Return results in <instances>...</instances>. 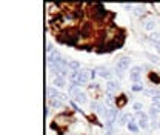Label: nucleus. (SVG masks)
Returning <instances> with one entry per match:
<instances>
[{
  "label": "nucleus",
  "instance_id": "a878e982",
  "mask_svg": "<svg viewBox=\"0 0 160 135\" xmlns=\"http://www.w3.org/2000/svg\"><path fill=\"white\" fill-rule=\"evenodd\" d=\"M125 103H126V98H125V95H123L122 98H120V100H119V104H120V106H123Z\"/></svg>",
  "mask_w": 160,
  "mask_h": 135
},
{
  "label": "nucleus",
  "instance_id": "423d86ee",
  "mask_svg": "<svg viewBox=\"0 0 160 135\" xmlns=\"http://www.w3.org/2000/svg\"><path fill=\"white\" fill-rule=\"evenodd\" d=\"M96 72L99 74L100 77L108 78V80H109V78H111V75H112V74H111L108 69H106V68H103V66H97V68H96Z\"/></svg>",
  "mask_w": 160,
  "mask_h": 135
},
{
  "label": "nucleus",
  "instance_id": "c756f323",
  "mask_svg": "<svg viewBox=\"0 0 160 135\" xmlns=\"http://www.w3.org/2000/svg\"><path fill=\"white\" fill-rule=\"evenodd\" d=\"M159 127H160V123H159Z\"/></svg>",
  "mask_w": 160,
  "mask_h": 135
},
{
  "label": "nucleus",
  "instance_id": "a211bd4d",
  "mask_svg": "<svg viewBox=\"0 0 160 135\" xmlns=\"http://www.w3.org/2000/svg\"><path fill=\"white\" fill-rule=\"evenodd\" d=\"M145 55L148 57V58L151 60V62H152V63H156V65H159V63H160V60H159V57H156V55H152V54H149V52H146Z\"/></svg>",
  "mask_w": 160,
  "mask_h": 135
},
{
  "label": "nucleus",
  "instance_id": "20e7f679",
  "mask_svg": "<svg viewBox=\"0 0 160 135\" xmlns=\"http://www.w3.org/2000/svg\"><path fill=\"white\" fill-rule=\"evenodd\" d=\"M119 87H120V83L117 82V80H108V82H106V85H105L106 92H109V94L117 92V91H119Z\"/></svg>",
  "mask_w": 160,
  "mask_h": 135
},
{
  "label": "nucleus",
  "instance_id": "4468645a",
  "mask_svg": "<svg viewBox=\"0 0 160 135\" xmlns=\"http://www.w3.org/2000/svg\"><path fill=\"white\" fill-rule=\"evenodd\" d=\"M48 101H49V106L51 107H62L63 106V103L59 98H52V100H48Z\"/></svg>",
  "mask_w": 160,
  "mask_h": 135
},
{
  "label": "nucleus",
  "instance_id": "ddd939ff",
  "mask_svg": "<svg viewBox=\"0 0 160 135\" xmlns=\"http://www.w3.org/2000/svg\"><path fill=\"white\" fill-rule=\"evenodd\" d=\"M68 68H69L71 71H80V63L77 62V60H71Z\"/></svg>",
  "mask_w": 160,
  "mask_h": 135
},
{
  "label": "nucleus",
  "instance_id": "6e6552de",
  "mask_svg": "<svg viewBox=\"0 0 160 135\" xmlns=\"http://www.w3.org/2000/svg\"><path fill=\"white\" fill-rule=\"evenodd\" d=\"M129 120H131V115H129V114H120V117H119V126L128 124Z\"/></svg>",
  "mask_w": 160,
  "mask_h": 135
},
{
  "label": "nucleus",
  "instance_id": "f3484780",
  "mask_svg": "<svg viewBox=\"0 0 160 135\" xmlns=\"http://www.w3.org/2000/svg\"><path fill=\"white\" fill-rule=\"evenodd\" d=\"M159 112H160V111L157 109L156 106H151V107H149V111H148V115L152 117V118H156V117L159 115Z\"/></svg>",
  "mask_w": 160,
  "mask_h": 135
},
{
  "label": "nucleus",
  "instance_id": "1a4fd4ad",
  "mask_svg": "<svg viewBox=\"0 0 160 135\" xmlns=\"http://www.w3.org/2000/svg\"><path fill=\"white\" fill-rule=\"evenodd\" d=\"M52 83H54L57 87H65V86H66V78H65V77H60V75H57V77H54V80H52Z\"/></svg>",
  "mask_w": 160,
  "mask_h": 135
},
{
  "label": "nucleus",
  "instance_id": "393cba45",
  "mask_svg": "<svg viewBox=\"0 0 160 135\" xmlns=\"http://www.w3.org/2000/svg\"><path fill=\"white\" fill-rule=\"evenodd\" d=\"M151 126H152V129H156V127H159L157 120H152V121H151Z\"/></svg>",
  "mask_w": 160,
  "mask_h": 135
},
{
  "label": "nucleus",
  "instance_id": "cd10ccee",
  "mask_svg": "<svg viewBox=\"0 0 160 135\" xmlns=\"http://www.w3.org/2000/svg\"><path fill=\"white\" fill-rule=\"evenodd\" d=\"M59 100H65L66 98V95H65V94H59V97H57Z\"/></svg>",
  "mask_w": 160,
  "mask_h": 135
},
{
  "label": "nucleus",
  "instance_id": "5701e85b",
  "mask_svg": "<svg viewBox=\"0 0 160 135\" xmlns=\"http://www.w3.org/2000/svg\"><path fill=\"white\" fill-rule=\"evenodd\" d=\"M132 91H134V92H140V91H143V86L140 83H134V85H132Z\"/></svg>",
  "mask_w": 160,
  "mask_h": 135
},
{
  "label": "nucleus",
  "instance_id": "aec40b11",
  "mask_svg": "<svg viewBox=\"0 0 160 135\" xmlns=\"http://www.w3.org/2000/svg\"><path fill=\"white\" fill-rule=\"evenodd\" d=\"M132 109H134L136 112H142V109H143V104L140 103V101H136V103L132 104Z\"/></svg>",
  "mask_w": 160,
  "mask_h": 135
},
{
  "label": "nucleus",
  "instance_id": "bb28decb",
  "mask_svg": "<svg viewBox=\"0 0 160 135\" xmlns=\"http://www.w3.org/2000/svg\"><path fill=\"white\" fill-rule=\"evenodd\" d=\"M154 46L157 48V51L160 52V40H159V42H154Z\"/></svg>",
  "mask_w": 160,
  "mask_h": 135
},
{
  "label": "nucleus",
  "instance_id": "39448f33",
  "mask_svg": "<svg viewBox=\"0 0 160 135\" xmlns=\"http://www.w3.org/2000/svg\"><path fill=\"white\" fill-rule=\"evenodd\" d=\"M117 109H114V107H108V111H106V115H105V120L106 121H112V123H114V121L117 120Z\"/></svg>",
  "mask_w": 160,
  "mask_h": 135
},
{
  "label": "nucleus",
  "instance_id": "9d476101",
  "mask_svg": "<svg viewBox=\"0 0 160 135\" xmlns=\"http://www.w3.org/2000/svg\"><path fill=\"white\" fill-rule=\"evenodd\" d=\"M143 28H145L146 31H154V28H156V20H152V18H148V20H146V22H145Z\"/></svg>",
  "mask_w": 160,
  "mask_h": 135
},
{
  "label": "nucleus",
  "instance_id": "2eb2a0df",
  "mask_svg": "<svg viewBox=\"0 0 160 135\" xmlns=\"http://www.w3.org/2000/svg\"><path fill=\"white\" fill-rule=\"evenodd\" d=\"M106 103H108V106L109 107H114V95L112 94H109V92H106Z\"/></svg>",
  "mask_w": 160,
  "mask_h": 135
},
{
  "label": "nucleus",
  "instance_id": "f03ea898",
  "mask_svg": "<svg viewBox=\"0 0 160 135\" xmlns=\"http://www.w3.org/2000/svg\"><path fill=\"white\" fill-rule=\"evenodd\" d=\"M140 77H142V68L140 66H134L129 71V80L134 83H140Z\"/></svg>",
  "mask_w": 160,
  "mask_h": 135
},
{
  "label": "nucleus",
  "instance_id": "7ed1b4c3",
  "mask_svg": "<svg viewBox=\"0 0 160 135\" xmlns=\"http://www.w3.org/2000/svg\"><path fill=\"white\" fill-rule=\"evenodd\" d=\"M91 80V69H82L80 71V77H79V85L83 86Z\"/></svg>",
  "mask_w": 160,
  "mask_h": 135
},
{
  "label": "nucleus",
  "instance_id": "f8f14e48",
  "mask_svg": "<svg viewBox=\"0 0 160 135\" xmlns=\"http://www.w3.org/2000/svg\"><path fill=\"white\" fill-rule=\"evenodd\" d=\"M74 100H76V103H79V104H85L86 103V95H85L83 92H80L79 95L74 97Z\"/></svg>",
  "mask_w": 160,
  "mask_h": 135
},
{
  "label": "nucleus",
  "instance_id": "0eeeda50",
  "mask_svg": "<svg viewBox=\"0 0 160 135\" xmlns=\"http://www.w3.org/2000/svg\"><path fill=\"white\" fill-rule=\"evenodd\" d=\"M46 95H48V100H52V98H57L59 97V92L54 86H48L46 87Z\"/></svg>",
  "mask_w": 160,
  "mask_h": 135
},
{
  "label": "nucleus",
  "instance_id": "c85d7f7f",
  "mask_svg": "<svg viewBox=\"0 0 160 135\" xmlns=\"http://www.w3.org/2000/svg\"><path fill=\"white\" fill-rule=\"evenodd\" d=\"M105 135H114V132H112V131H106Z\"/></svg>",
  "mask_w": 160,
  "mask_h": 135
},
{
  "label": "nucleus",
  "instance_id": "6ab92c4d",
  "mask_svg": "<svg viewBox=\"0 0 160 135\" xmlns=\"http://www.w3.org/2000/svg\"><path fill=\"white\" fill-rule=\"evenodd\" d=\"M143 11H145V6L139 5V6H136V8H134V14H136V16H142Z\"/></svg>",
  "mask_w": 160,
  "mask_h": 135
},
{
  "label": "nucleus",
  "instance_id": "dca6fc26",
  "mask_svg": "<svg viewBox=\"0 0 160 135\" xmlns=\"http://www.w3.org/2000/svg\"><path fill=\"white\" fill-rule=\"evenodd\" d=\"M128 129L131 131V132H139V129H140V127H139V124L136 123V121H129V123H128Z\"/></svg>",
  "mask_w": 160,
  "mask_h": 135
},
{
  "label": "nucleus",
  "instance_id": "b1692460",
  "mask_svg": "<svg viewBox=\"0 0 160 135\" xmlns=\"http://www.w3.org/2000/svg\"><path fill=\"white\" fill-rule=\"evenodd\" d=\"M136 117H137L139 120H146V118H148V115H146V114H143V112H136Z\"/></svg>",
  "mask_w": 160,
  "mask_h": 135
},
{
  "label": "nucleus",
  "instance_id": "412c9836",
  "mask_svg": "<svg viewBox=\"0 0 160 135\" xmlns=\"http://www.w3.org/2000/svg\"><path fill=\"white\" fill-rule=\"evenodd\" d=\"M54 51H56V49H54V45H52L51 42H48V45H46V54H48V55H51Z\"/></svg>",
  "mask_w": 160,
  "mask_h": 135
},
{
  "label": "nucleus",
  "instance_id": "4be33fe9",
  "mask_svg": "<svg viewBox=\"0 0 160 135\" xmlns=\"http://www.w3.org/2000/svg\"><path fill=\"white\" fill-rule=\"evenodd\" d=\"M137 124L140 129H146L148 127V123H146V120H137Z\"/></svg>",
  "mask_w": 160,
  "mask_h": 135
},
{
  "label": "nucleus",
  "instance_id": "f257e3e1",
  "mask_svg": "<svg viewBox=\"0 0 160 135\" xmlns=\"http://www.w3.org/2000/svg\"><path fill=\"white\" fill-rule=\"evenodd\" d=\"M129 63H131V58L129 57H122L117 60V65H116V71L119 74H123L126 69H129Z\"/></svg>",
  "mask_w": 160,
  "mask_h": 135
},
{
  "label": "nucleus",
  "instance_id": "9b49d317",
  "mask_svg": "<svg viewBox=\"0 0 160 135\" xmlns=\"http://www.w3.org/2000/svg\"><path fill=\"white\" fill-rule=\"evenodd\" d=\"M94 14H96L97 18H100V17H103V16L106 14V11H105V8H103L102 5H96V11H94Z\"/></svg>",
  "mask_w": 160,
  "mask_h": 135
}]
</instances>
